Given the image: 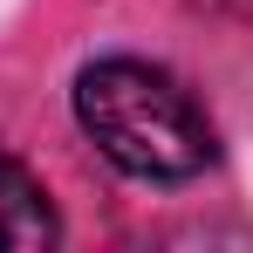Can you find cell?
I'll return each mask as SVG.
<instances>
[{
    "mask_svg": "<svg viewBox=\"0 0 253 253\" xmlns=\"http://www.w3.org/2000/svg\"><path fill=\"white\" fill-rule=\"evenodd\" d=\"M76 117L117 171L158 178V185L199 178L219 151L206 110L192 103V89L165 69H151V62H130V55H110V62L83 69Z\"/></svg>",
    "mask_w": 253,
    "mask_h": 253,
    "instance_id": "cell-1",
    "label": "cell"
},
{
    "mask_svg": "<svg viewBox=\"0 0 253 253\" xmlns=\"http://www.w3.org/2000/svg\"><path fill=\"white\" fill-rule=\"evenodd\" d=\"M55 233L62 226H55L42 178L14 151H0V253H42V247H55Z\"/></svg>",
    "mask_w": 253,
    "mask_h": 253,
    "instance_id": "cell-2",
    "label": "cell"
},
{
    "mask_svg": "<svg viewBox=\"0 0 253 253\" xmlns=\"http://www.w3.org/2000/svg\"><path fill=\"white\" fill-rule=\"evenodd\" d=\"M206 7H219V14H233V21H253V0H206Z\"/></svg>",
    "mask_w": 253,
    "mask_h": 253,
    "instance_id": "cell-3",
    "label": "cell"
}]
</instances>
